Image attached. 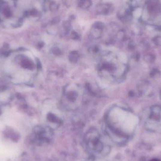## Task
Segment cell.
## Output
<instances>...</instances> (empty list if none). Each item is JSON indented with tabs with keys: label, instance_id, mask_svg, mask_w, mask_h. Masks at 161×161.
<instances>
[{
	"label": "cell",
	"instance_id": "1",
	"mask_svg": "<svg viewBox=\"0 0 161 161\" xmlns=\"http://www.w3.org/2000/svg\"><path fill=\"white\" fill-rule=\"evenodd\" d=\"M91 3V1L90 0H81L80 4L83 8H88V7L90 6Z\"/></svg>",
	"mask_w": 161,
	"mask_h": 161
},
{
	"label": "cell",
	"instance_id": "2",
	"mask_svg": "<svg viewBox=\"0 0 161 161\" xmlns=\"http://www.w3.org/2000/svg\"><path fill=\"white\" fill-rule=\"evenodd\" d=\"M151 161H159L158 160H157V159H154V160H152Z\"/></svg>",
	"mask_w": 161,
	"mask_h": 161
}]
</instances>
